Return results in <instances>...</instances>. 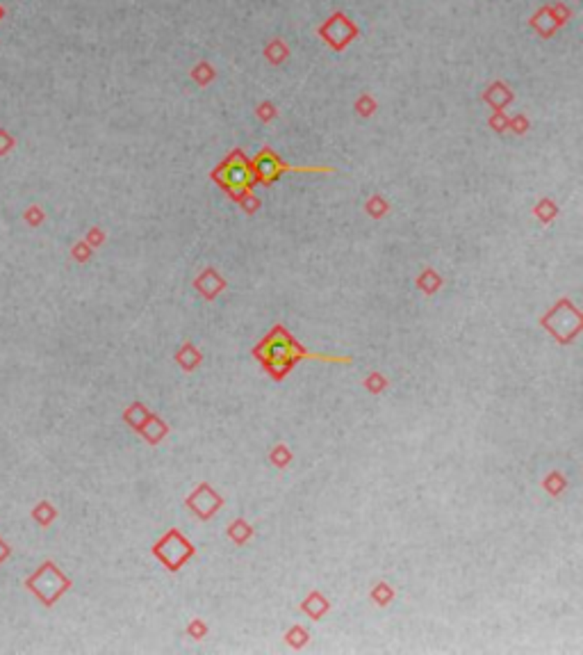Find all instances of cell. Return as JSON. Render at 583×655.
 <instances>
[{
	"label": "cell",
	"instance_id": "6da1fadb",
	"mask_svg": "<svg viewBox=\"0 0 583 655\" xmlns=\"http://www.w3.org/2000/svg\"><path fill=\"white\" fill-rule=\"evenodd\" d=\"M253 354L274 379H283L301 359H317V361H326V363H351L349 356H326V354H315V352L306 350L303 345H299L289 336L285 326H280V324H276L274 329L260 341Z\"/></svg>",
	"mask_w": 583,
	"mask_h": 655
},
{
	"label": "cell",
	"instance_id": "7a4b0ae2",
	"mask_svg": "<svg viewBox=\"0 0 583 655\" xmlns=\"http://www.w3.org/2000/svg\"><path fill=\"white\" fill-rule=\"evenodd\" d=\"M215 180L219 183L221 188H226L230 192V197H235L237 201L244 199L251 190L256 185V171H253V165L244 158V153L235 151L232 156L221 162L219 169L215 171Z\"/></svg>",
	"mask_w": 583,
	"mask_h": 655
},
{
	"label": "cell",
	"instance_id": "3957f363",
	"mask_svg": "<svg viewBox=\"0 0 583 655\" xmlns=\"http://www.w3.org/2000/svg\"><path fill=\"white\" fill-rule=\"evenodd\" d=\"M542 324H545L560 343H570L581 329V313L568 300H560L556 308L542 320Z\"/></svg>",
	"mask_w": 583,
	"mask_h": 655
},
{
	"label": "cell",
	"instance_id": "277c9868",
	"mask_svg": "<svg viewBox=\"0 0 583 655\" xmlns=\"http://www.w3.org/2000/svg\"><path fill=\"white\" fill-rule=\"evenodd\" d=\"M153 551H155V557H158L169 571H176V568H180L194 555V546L178 532V529H171L167 537L155 544Z\"/></svg>",
	"mask_w": 583,
	"mask_h": 655
},
{
	"label": "cell",
	"instance_id": "5b68a950",
	"mask_svg": "<svg viewBox=\"0 0 583 655\" xmlns=\"http://www.w3.org/2000/svg\"><path fill=\"white\" fill-rule=\"evenodd\" d=\"M251 165H253L256 178L260 183H265V185L274 183L280 174H283V171H330L328 167H292V165H285V162H280L276 153L269 151V149L262 151L260 156L251 162Z\"/></svg>",
	"mask_w": 583,
	"mask_h": 655
},
{
	"label": "cell",
	"instance_id": "8992f818",
	"mask_svg": "<svg viewBox=\"0 0 583 655\" xmlns=\"http://www.w3.org/2000/svg\"><path fill=\"white\" fill-rule=\"evenodd\" d=\"M187 505L194 509V512H196L199 518H203V521H206V518H210V516L215 514L217 509L221 507V498H219L208 484H201V486L187 498Z\"/></svg>",
	"mask_w": 583,
	"mask_h": 655
},
{
	"label": "cell",
	"instance_id": "52a82bcc",
	"mask_svg": "<svg viewBox=\"0 0 583 655\" xmlns=\"http://www.w3.org/2000/svg\"><path fill=\"white\" fill-rule=\"evenodd\" d=\"M196 288L199 290L206 295V297H215L217 293H221V288H223V278L219 276V274H215L212 269H208L206 274H203L199 281H196Z\"/></svg>",
	"mask_w": 583,
	"mask_h": 655
},
{
	"label": "cell",
	"instance_id": "ba28073f",
	"mask_svg": "<svg viewBox=\"0 0 583 655\" xmlns=\"http://www.w3.org/2000/svg\"><path fill=\"white\" fill-rule=\"evenodd\" d=\"M139 429H142V434L149 439L151 443H158L160 439H164V434H167V425H164V422L160 418H155V416H149V420H146Z\"/></svg>",
	"mask_w": 583,
	"mask_h": 655
},
{
	"label": "cell",
	"instance_id": "9c48e42d",
	"mask_svg": "<svg viewBox=\"0 0 583 655\" xmlns=\"http://www.w3.org/2000/svg\"><path fill=\"white\" fill-rule=\"evenodd\" d=\"M326 610H328V603L317 592L310 594L308 599H306V603H303V612L310 614V619H322V614Z\"/></svg>",
	"mask_w": 583,
	"mask_h": 655
},
{
	"label": "cell",
	"instance_id": "30bf717a",
	"mask_svg": "<svg viewBox=\"0 0 583 655\" xmlns=\"http://www.w3.org/2000/svg\"><path fill=\"white\" fill-rule=\"evenodd\" d=\"M176 359L184 370H192L194 365L201 363V352H196V348H192V345H184V348L178 352Z\"/></svg>",
	"mask_w": 583,
	"mask_h": 655
},
{
	"label": "cell",
	"instance_id": "8fae6325",
	"mask_svg": "<svg viewBox=\"0 0 583 655\" xmlns=\"http://www.w3.org/2000/svg\"><path fill=\"white\" fill-rule=\"evenodd\" d=\"M125 418L130 420V425H134V427H142L144 422H146V418H149V411H146L142 404H134V407L125 413Z\"/></svg>",
	"mask_w": 583,
	"mask_h": 655
},
{
	"label": "cell",
	"instance_id": "7c38bea8",
	"mask_svg": "<svg viewBox=\"0 0 583 655\" xmlns=\"http://www.w3.org/2000/svg\"><path fill=\"white\" fill-rule=\"evenodd\" d=\"M230 537L235 539L237 544H244L246 539L251 537V527L244 521H235V523L230 525Z\"/></svg>",
	"mask_w": 583,
	"mask_h": 655
},
{
	"label": "cell",
	"instance_id": "4fadbf2b",
	"mask_svg": "<svg viewBox=\"0 0 583 655\" xmlns=\"http://www.w3.org/2000/svg\"><path fill=\"white\" fill-rule=\"evenodd\" d=\"M390 599H392V589L387 584H378L376 589H374V601L378 605H385Z\"/></svg>",
	"mask_w": 583,
	"mask_h": 655
},
{
	"label": "cell",
	"instance_id": "5bb4252c",
	"mask_svg": "<svg viewBox=\"0 0 583 655\" xmlns=\"http://www.w3.org/2000/svg\"><path fill=\"white\" fill-rule=\"evenodd\" d=\"M306 639H308V635H306V630H301V628H294L287 635V642L294 644V647H303Z\"/></svg>",
	"mask_w": 583,
	"mask_h": 655
},
{
	"label": "cell",
	"instance_id": "9a60e30c",
	"mask_svg": "<svg viewBox=\"0 0 583 655\" xmlns=\"http://www.w3.org/2000/svg\"><path fill=\"white\" fill-rule=\"evenodd\" d=\"M271 459H274V464H276V466H285L287 461H289V452H287L283 446H280V448L274 452V455H271Z\"/></svg>",
	"mask_w": 583,
	"mask_h": 655
},
{
	"label": "cell",
	"instance_id": "2e32d148",
	"mask_svg": "<svg viewBox=\"0 0 583 655\" xmlns=\"http://www.w3.org/2000/svg\"><path fill=\"white\" fill-rule=\"evenodd\" d=\"M426 278H429V283H426V281H420V286L424 288L426 293H433V290H435V286H440V278H435V274H433V272H426Z\"/></svg>",
	"mask_w": 583,
	"mask_h": 655
},
{
	"label": "cell",
	"instance_id": "e0dca14e",
	"mask_svg": "<svg viewBox=\"0 0 583 655\" xmlns=\"http://www.w3.org/2000/svg\"><path fill=\"white\" fill-rule=\"evenodd\" d=\"M189 632L194 635V637H201V635L206 632V625L199 623V621H194V623H192V628H189Z\"/></svg>",
	"mask_w": 583,
	"mask_h": 655
}]
</instances>
